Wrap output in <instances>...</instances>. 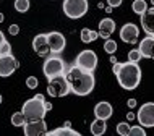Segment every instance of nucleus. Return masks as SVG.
I'll use <instances>...</instances> for the list:
<instances>
[{
    "label": "nucleus",
    "mask_w": 154,
    "mask_h": 136,
    "mask_svg": "<svg viewBox=\"0 0 154 136\" xmlns=\"http://www.w3.org/2000/svg\"><path fill=\"white\" fill-rule=\"evenodd\" d=\"M65 76H66V81L70 84L72 92L76 94V96H88V94L93 92L96 86V80L93 73L85 71V70L78 68L76 65H73V67L66 70Z\"/></svg>",
    "instance_id": "f257e3e1"
},
{
    "label": "nucleus",
    "mask_w": 154,
    "mask_h": 136,
    "mask_svg": "<svg viewBox=\"0 0 154 136\" xmlns=\"http://www.w3.org/2000/svg\"><path fill=\"white\" fill-rule=\"evenodd\" d=\"M119 84L127 91H133L138 88V84L141 83V68L136 62H125L120 63L119 71L115 73Z\"/></svg>",
    "instance_id": "f03ea898"
},
{
    "label": "nucleus",
    "mask_w": 154,
    "mask_h": 136,
    "mask_svg": "<svg viewBox=\"0 0 154 136\" xmlns=\"http://www.w3.org/2000/svg\"><path fill=\"white\" fill-rule=\"evenodd\" d=\"M44 102H45V99H44L42 94H36L34 97L28 99L23 104L21 112L24 113V117H26L28 120H39V118H44L45 113H47Z\"/></svg>",
    "instance_id": "7ed1b4c3"
},
{
    "label": "nucleus",
    "mask_w": 154,
    "mask_h": 136,
    "mask_svg": "<svg viewBox=\"0 0 154 136\" xmlns=\"http://www.w3.org/2000/svg\"><path fill=\"white\" fill-rule=\"evenodd\" d=\"M63 13L70 20H80L88 13V0H63Z\"/></svg>",
    "instance_id": "20e7f679"
},
{
    "label": "nucleus",
    "mask_w": 154,
    "mask_h": 136,
    "mask_svg": "<svg viewBox=\"0 0 154 136\" xmlns=\"http://www.w3.org/2000/svg\"><path fill=\"white\" fill-rule=\"evenodd\" d=\"M68 67H66V63L63 60L60 59V57L54 55V57H47L42 65V71H44V76L47 78V80H51V78H55V76H60V75H65Z\"/></svg>",
    "instance_id": "39448f33"
},
{
    "label": "nucleus",
    "mask_w": 154,
    "mask_h": 136,
    "mask_svg": "<svg viewBox=\"0 0 154 136\" xmlns=\"http://www.w3.org/2000/svg\"><path fill=\"white\" fill-rule=\"evenodd\" d=\"M47 81H49L47 94L51 97H65L68 92H72V89H70V84H68V81H66L65 75L51 78V80H47Z\"/></svg>",
    "instance_id": "423d86ee"
},
{
    "label": "nucleus",
    "mask_w": 154,
    "mask_h": 136,
    "mask_svg": "<svg viewBox=\"0 0 154 136\" xmlns=\"http://www.w3.org/2000/svg\"><path fill=\"white\" fill-rule=\"evenodd\" d=\"M75 65H76L78 68L85 70V71H91V73H93L96 70V67H97V55H96L94 50H89V49L81 50L76 55Z\"/></svg>",
    "instance_id": "0eeeda50"
},
{
    "label": "nucleus",
    "mask_w": 154,
    "mask_h": 136,
    "mask_svg": "<svg viewBox=\"0 0 154 136\" xmlns=\"http://www.w3.org/2000/svg\"><path fill=\"white\" fill-rule=\"evenodd\" d=\"M136 120L144 128H152L154 126V102H146L140 107L136 113Z\"/></svg>",
    "instance_id": "6e6552de"
},
{
    "label": "nucleus",
    "mask_w": 154,
    "mask_h": 136,
    "mask_svg": "<svg viewBox=\"0 0 154 136\" xmlns=\"http://www.w3.org/2000/svg\"><path fill=\"white\" fill-rule=\"evenodd\" d=\"M18 67H20L18 60H16L11 53H8V55H0V76L2 78L11 76L16 70H18Z\"/></svg>",
    "instance_id": "1a4fd4ad"
},
{
    "label": "nucleus",
    "mask_w": 154,
    "mask_h": 136,
    "mask_svg": "<svg viewBox=\"0 0 154 136\" xmlns=\"http://www.w3.org/2000/svg\"><path fill=\"white\" fill-rule=\"evenodd\" d=\"M23 131L26 136L47 134V125H45L44 118H39V120H28L23 126Z\"/></svg>",
    "instance_id": "9d476101"
},
{
    "label": "nucleus",
    "mask_w": 154,
    "mask_h": 136,
    "mask_svg": "<svg viewBox=\"0 0 154 136\" xmlns=\"http://www.w3.org/2000/svg\"><path fill=\"white\" fill-rule=\"evenodd\" d=\"M47 42H49V47H51L52 53H60V52H63V49L66 45V39L62 32L52 31V32H47Z\"/></svg>",
    "instance_id": "9b49d317"
},
{
    "label": "nucleus",
    "mask_w": 154,
    "mask_h": 136,
    "mask_svg": "<svg viewBox=\"0 0 154 136\" xmlns=\"http://www.w3.org/2000/svg\"><path fill=\"white\" fill-rule=\"evenodd\" d=\"M138 36H140V29L133 23L123 24L122 29H120V39L127 44H136L138 42Z\"/></svg>",
    "instance_id": "f8f14e48"
},
{
    "label": "nucleus",
    "mask_w": 154,
    "mask_h": 136,
    "mask_svg": "<svg viewBox=\"0 0 154 136\" xmlns=\"http://www.w3.org/2000/svg\"><path fill=\"white\" fill-rule=\"evenodd\" d=\"M32 50L39 57H47L51 53V47H49V42H47V34H37L32 39Z\"/></svg>",
    "instance_id": "ddd939ff"
},
{
    "label": "nucleus",
    "mask_w": 154,
    "mask_h": 136,
    "mask_svg": "<svg viewBox=\"0 0 154 136\" xmlns=\"http://www.w3.org/2000/svg\"><path fill=\"white\" fill-rule=\"evenodd\" d=\"M140 18H141V28H143V31L146 34L154 36V7L148 8Z\"/></svg>",
    "instance_id": "4468645a"
},
{
    "label": "nucleus",
    "mask_w": 154,
    "mask_h": 136,
    "mask_svg": "<svg viewBox=\"0 0 154 136\" xmlns=\"http://www.w3.org/2000/svg\"><path fill=\"white\" fill-rule=\"evenodd\" d=\"M115 31V21L112 18H104L101 20V23H99V38H102V39H109L110 36H112V32Z\"/></svg>",
    "instance_id": "2eb2a0df"
},
{
    "label": "nucleus",
    "mask_w": 154,
    "mask_h": 136,
    "mask_svg": "<svg viewBox=\"0 0 154 136\" xmlns=\"http://www.w3.org/2000/svg\"><path fill=\"white\" fill-rule=\"evenodd\" d=\"M138 49L144 59H152V55H154V36L148 34L144 39H141Z\"/></svg>",
    "instance_id": "dca6fc26"
},
{
    "label": "nucleus",
    "mask_w": 154,
    "mask_h": 136,
    "mask_svg": "<svg viewBox=\"0 0 154 136\" xmlns=\"http://www.w3.org/2000/svg\"><path fill=\"white\" fill-rule=\"evenodd\" d=\"M112 105L109 104V102H106V101H102V102H97L94 107V115H96V118H102V120H109V118L112 117Z\"/></svg>",
    "instance_id": "f3484780"
},
{
    "label": "nucleus",
    "mask_w": 154,
    "mask_h": 136,
    "mask_svg": "<svg viewBox=\"0 0 154 136\" xmlns=\"http://www.w3.org/2000/svg\"><path fill=\"white\" fill-rule=\"evenodd\" d=\"M47 134L49 136H81V133H78L76 130H72V126H68V125H63V126H60V128H55V130H52V131H47Z\"/></svg>",
    "instance_id": "a211bd4d"
},
{
    "label": "nucleus",
    "mask_w": 154,
    "mask_h": 136,
    "mask_svg": "<svg viewBox=\"0 0 154 136\" xmlns=\"http://www.w3.org/2000/svg\"><path fill=\"white\" fill-rule=\"evenodd\" d=\"M89 130L94 136H102L107 131V123H106V120H102V118H96V120L91 123Z\"/></svg>",
    "instance_id": "6ab92c4d"
},
{
    "label": "nucleus",
    "mask_w": 154,
    "mask_h": 136,
    "mask_svg": "<svg viewBox=\"0 0 154 136\" xmlns=\"http://www.w3.org/2000/svg\"><path fill=\"white\" fill-rule=\"evenodd\" d=\"M80 36H81V42L89 44V42H94V41L99 38V32L97 31H93V29H88V28H83Z\"/></svg>",
    "instance_id": "aec40b11"
},
{
    "label": "nucleus",
    "mask_w": 154,
    "mask_h": 136,
    "mask_svg": "<svg viewBox=\"0 0 154 136\" xmlns=\"http://www.w3.org/2000/svg\"><path fill=\"white\" fill-rule=\"evenodd\" d=\"M131 8H133V11H135L136 15L141 16L148 10V3H146V0H135V2L131 3Z\"/></svg>",
    "instance_id": "412c9836"
},
{
    "label": "nucleus",
    "mask_w": 154,
    "mask_h": 136,
    "mask_svg": "<svg viewBox=\"0 0 154 136\" xmlns=\"http://www.w3.org/2000/svg\"><path fill=\"white\" fill-rule=\"evenodd\" d=\"M26 122H28V118L24 117L23 112H15L11 115V125L13 126H24Z\"/></svg>",
    "instance_id": "4be33fe9"
},
{
    "label": "nucleus",
    "mask_w": 154,
    "mask_h": 136,
    "mask_svg": "<svg viewBox=\"0 0 154 136\" xmlns=\"http://www.w3.org/2000/svg\"><path fill=\"white\" fill-rule=\"evenodd\" d=\"M29 7H31L29 0H15V10L20 11V13H26L29 10Z\"/></svg>",
    "instance_id": "5701e85b"
},
{
    "label": "nucleus",
    "mask_w": 154,
    "mask_h": 136,
    "mask_svg": "<svg viewBox=\"0 0 154 136\" xmlns=\"http://www.w3.org/2000/svg\"><path fill=\"white\" fill-rule=\"evenodd\" d=\"M130 128H131V126L128 125V122H120L115 130H117V133L120 136H128V134H130Z\"/></svg>",
    "instance_id": "b1692460"
},
{
    "label": "nucleus",
    "mask_w": 154,
    "mask_h": 136,
    "mask_svg": "<svg viewBox=\"0 0 154 136\" xmlns=\"http://www.w3.org/2000/svg\"><path fill=\"white\" fill-rule=\"evenodd\" d=\"M104 50H106L109 55H112V53H115V50H117V42L112 39H106V44H104Z\"/></svg>",
    "instance_id": "393cba45"
},
{
    "label": "nucleus",
    "mask_w": 154,
    "mask_h": 136,
    "mask_svg": "<svg viewBox=\"0 0 154 136\" xmlns=\"http://www.w3.org/2000/svg\"><path fill=\"white\" fill-rule=\"evenodd\" d=\"M141 59H143V55H141L140 49H133V50L128 52V60L130 62H136V63H138Z\"/></svg>",
    "instance_id": "a878e982"
},
{
    "label": "nucleus",
    "mask_w": 154,
    "mask_h": 136,
    "mask_svg": "<svg viewBox=\"0 0 154 136\" xmlns=\"http://www.w3.org/2000/svg\"><path fill=\"white\" fill-rule=\"evenodd\" d=\"M128 136H146L144 126H141V125L131 126V128H130V134H128Z\"/></svg>",
    "instance_id": "bb28decb"
},
{
    "label": "nucleus",
    "mask_w": 154,
    "mask_h": 136,
    "mask_svg": "<svg viewBox=\"0 0 154 136\" xmlns=\"http://www.w3.org/2000/svg\"><path fill=\"white\" fill-rule=\"evenodd\" d=\"M26 86L29 89H36L37 86H39V80H37L36 76H28V80H26Z\"/></svg>",
    "instance_id": "cd10ccee"
},
{
    "label": "nucleus",
    "mask_w": 154,
    "mask_h": 136,
    "mask_svg": "<svg viewBox=\"0 0 154 136\" xmlns=\"http://www.w3.org/2000/svg\"><path fill=\"white\" fill-rule=\"evenodd\" d=\"M8 53H11V45L10 42H3L2 45H0V55H8Z\"/></svg>",
    "instance_id": "c85d7f7f"
},
{
    "label": "nucleus",
    "mask_w": 154,
    "mask_h": 136,
    "mask_svg": "<svg viewBox=\"0 0 154 136\" xmlns=\"http://www.w3.org/2000/svg\"><path fill=\"white\" fill-rule=\"evenodd\" d=\"M8 32H10L11 36H16L20 32V26L18 24H10V26H8Z\"/></svg>",
    "instance_id": "c756f323"
},
{
    "label": "nucleus",
    "mask_w": 154,
    "mask_h": 136,
    "mask_svg": "<svg viewBox=\"0 0 154 136\" xmlns=\"http://www.w3.org/2000/svg\"><path fill=\"white\" fill-rule=\"evenodd\" d=\"M122 2L123 0H107V3L112 7V8H117V7H120L122 5Z\"/></svg>",
    "instance_id": "7c9ffc66"
},
{
    "label": "nucleus",
    "mask_w": 154,
    "mask_h": 136,
    "mask_svg": "<svg viewBox=\"0 0 154 136\" xmlns=\"http://www.w3.org/2000/svg\"><path fill=\"white\" fill-rule=\"evenodd\" d=\"M127 105L130 107V109H135V107H136V99H128V101H127Z\"/></svg>",
    "instance_id": "2f4dec72"
},
{
    "label": "nucleus",
    "mask_w": 154,
    "mask_h": 136,
    "mask_svg": "<svg viewBox=\"0 0 154 136\" xmlns=\"http://www.w3.org/2000/svg\"><path fill=\"white\" fill-rule=\"evenodd\" d=\"M135 118H136V115L133 113V112H128V113H127V120H128V122H133Z\"/></svg>",
    "instance_id": "473e14b6"
},
{
    "label": "nucleus",
    "mask_w": 154,
    "mask_h": 136,
    "mask_svg": "<svg viewBox=\"0 0 154 136\" xmlns=\"http://www.w3.org/2000/svg\"><path fill=\"white\" fill-rule=\"evenodd\" d=\"M44 105H45V110H47V112H49V110H52V104H51V102H44Z\"/></svg>",
    "instance_id": "72a5a7b5"
},
{
    "label": "nucleus",
    "mask_w": 154,
    "mask_h": 136,
    "mask_svg": "<svg viewBox=\"0 0 154 136\" xmlns=\"http://www.w3.org/2000/svg\"><path fill=\"white\" fill-rule=\"evenodd\" d=\"M5 41H7V39H5V36H3V32L0 31V45H2L3 42H5Z\"/></svg>",
    "instance_id": "f704fd0d"
},
{
    "label": "nucleus",
    "mask_w": 154,
    "mask_h": 136,
    "mask_svg": "<svg viewBox=\"0 0 154 136\" xmlns=\"http://www.w3.org/2000/svg\"><path fill=\"white\" fill-rule=\"evenodd\" d=\"M110 63H112V65H114V63H117V59H115V57H114V53H112V55H110Z\"/></svg>",
    "instance_id": "c9c22d12"
},
{
    "label": "nucleus",
    "mask_w": 154,
    "mask_h": 136,
    "mask_svg": "<svg viewBox=\"0 0 154 136\" xmlns=\"http://www.w3.org/2000/svg\"><path fill=\"white\" fill-rule=\"evenodd\" d=\"M112 10H114V8H112L110 5H109V7H106V11H107V13H112Z\"/></svg>",
    "instance_id": "e433bc0d"
},
{
    "label": "nucleus",
    "mask_w": 154,
    "mask_h": 136,
    "mask_svg": "<svg viewBox=\"0 0 154 136\" xmlns=\"http://www.w3.org/2000/svg\"><path fill=\"white\" fill-rule=\"evenodd\" d=\"M3 20H5V16H3V13H0V23H3Z\"/></svg>",
    "instance_id": "4c0bfd02"
},
{
    "label": "nucleus",
    "mask_w": 154,
    "mask_h": 136,
    "mask_svg": "<svg viewBox=\"0 0 154 136\" xmlns=\"http://www.w3.org/2000/svg\"><path fill=\"white\" fill-rule=\"evenodd\" d=\"M2 101H3V97H2V94H0V104H2Z\"/></svg>",
    "instance_id": "58836bf2"
},
{
    "label": "nucleus",
    "mask_w": 154,
    "mask_h": 136,
    "mask_svg": "<svg viewBox=\"0 0 154 136\" xmlns=\"http://www.w3.org/2000/svg\"><path fill=\"white\" fill-rule=\"evenodd\" d=\"M151 5H152V7H154V0H151Z\"/></svg>",
    "instance_id": "ea45409f"
},
{
    "label": "nucleus",
    "mask_w": 154,
    "mask_h": 136,
    "mask_svg": "<svg viewBox=\"0 0 154 136\" xmlns=\"http://www.w3.org/2000/svg\"><path fill=\"white\" fill-rule=\"evenodd\" d=\"M152 60H154V55H152Z\"/></svg>",
    "instance_id": "a19ab883"
}]
</instances>
